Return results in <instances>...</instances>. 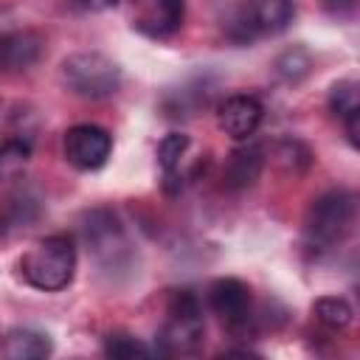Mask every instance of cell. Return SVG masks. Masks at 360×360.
I'll return each instance as SVG.
<instances>
[{"label": "cell", "mask_w": 360, "mask_h": 360, "mask_svg": "<svg viewBox=\"0 0 360 360\" xmlns=\"http://www.w3.org/2000/svg\"><path fill=\"white\" fill-rule=\"evenodd\" d=\"M62 149L70 166L82 172H96L107 163L112 152V135L98 124H76L65 132Z\"/></svg>", "instance_id": "8992f818"}, {"label": "cell", "mask_w": 360, "mask_h": 360, "mask_svg": "<svg viewBox=\"0 0 360 360\" xmlns=\"http://www.w3.org/2000/svg\"><path fill=\"white\" fill-rule=\"evenodd\" d=\"M312 309H315V318L329 329H346L352 323V315H354L352 304L340 295H323V298L315 301Z\"/></svg>", "instance_id": "e0dca14e"}, {"label": "cell", "mask_w": 360, "mask_h": 360, "mask_svg": "<svg viewBox=\"0 0 360 360\" xmlns=\"http://www.w3.org/2000/svg\"><path fill=\"white\" fill-rule=\"evenodd\" d=\"M62 82L70 93L96 101L112 96L121 87V68L98 51H82L62 62Z\"/></svg>", "instance_id": "277c9868"}, {"label": "cell", "mask_w": 360, "mask_h": 360, "mask_svg": "<svg viewBox=\"0 0 360 360\" xmlns=\"http://www.w3.org/2000/svg\"><path fill=\"white\" fill-rule=\"evenodd\" d=\"M45 39L37 31H8L0 37V70L17 73L39 62Z\"/></svg>", "instance_id": "8fae6325"}, {"label": "cell", "mask_w": 360, "mask_h": 360, "mask_svg": "<svg viewBox=\"0 0 360 360\" xmlns=\"http://www.w3.org/2000/svg\"><path fill=\"white\" fill-rule=\"evenodd\" d=\"M262 115H264V107L256 96H248V93H236V96H228L219 107H217V121H219V129L225 135H231L233 141H248L259 124H262Z\"/></svg>", "instance_id": "30bf717a"}, {"label": "cell", "mask_w": 360, "mask_h": 360, "mask_svg": "<svg viewBox=\"0 0 360 360\" xmlns=\"http://www.w3.org/2000/svg\"><path fill=\"white\" fill-rule=\"evenodd\" d=\"M273 155H276V163H278L284 172H292V174H301V172L309 166V160H312L309 149H307L301 141H295V138L278 141Z\"/></svg>", "instance_id": "ac0fdd59"}, {"label": "cell", "mask_w": 360, "mask_h": 360, "mask_svg": "<svg viewBox=\"0 0 360 360\" xmlns=\"http://www.w3.org/2000/svg\"><path fill=\"white\" fill-rule=\"evenodd\" d=\"M87 11H107V8H115L118 0H79Z\"/></svg>", "instance_id": "603a6c76"}, {"label": "cell", "mask_w": 360, "mask_h": 360, "mask_svg": "<svg viewBox=\"0 0 360 360\" xmlns=\"http://www.w3.org/2000/svg\"><path fill=\"white\" fill-rule=\"evenodd\" d=\"M37 217H39V202H37V197H31V194H25V191L11 194V197L3 202V208H0V233L28 228Z\"/></svg>", "instance_id": "5bb4252c"}, {"label": "cell", "mask_w": 360, "mask_h": 360, "mask_svg": "<svg viewBox=\"0 0 360 360\" xmlns=\"http://www.w3.org/2000/svg\"><path fill=\"white\" fill-rule=\"evenodd\" d=\"M262 146L248 143L236 152H231V158L225 160V186L231 188H245L250 183H256L259 172H262Z\"/></svg>", "instance_id": "7c38bea8"}, {"label": "cell", "mask_w": 360, "mask_h": 360, "mask_svg": "<svg viewBox=\"0 0 360 360\" xmlns=\"http://www.w3.org/2000/svg\"><path fill=\"white\" fill-rule=\"evenodd\" d=\"M208 304L219 315V321L233 332L245 335L253 326V298L250 287L239 278H217L208 290Z\"/></svg>", "instance_id": "5b68a950"}, {"label": "cell", "mask_w": 360, "mask_h": 360, "mask_svg": "<svg viewBox=\"0 0 360 360\" xmlns=\"http://www.w3.org/2000/svg\"><path fill=\"white\" fill-rule=\"evenodd\" d=\"M329 107L338 118H343L346 112L352 110H360V101H357V82L346 79V82H338L329 93Z\"/></svg>", "instance_id": "ffe728a7"}, {"label": "cell", "mask_w": 360, "mask_h": 360, "mask_svg": "<svg viewBox=\"0 0 360 360\" xmlns=\"http://www.w3.org/2000/svg\"><path fill=\"white\" fill-rule=\"evenodd\" d=\"M104 352L110 357H124V360H132V357H149L152 349L143 346L138 338L132 335H110L107 343H104Z\"/></svg>", "instance_id": "d6986e66"}, {"label": "cell", "mask_w": 360, "mask_h": 360, "mask_svg": "<svg viewBox=\"0 0 360 360\" xmlns=\"http://www.w3.org/2000/svg\"><path fill=\"white\" fill-rule=\"evenodd\" d=\"M295 14L292 0H250L248 8L239 14L233 25H239V34L233 39H253L259 34H281Z\"/></svg>", "instance_id": "ba28073f"}, {"label": "cell", "mask_w": 360, "mask_h": 360, "mask_svg": "<svg viewBox=\"0 0 360 360\" xmlns=\"http://www.w3.org/2000/svg\"><path fill=\"white\" fill-rule=\"evenodd\" d=\"M205 321L200 298L191 290H177L169 301V318L158 338V352L163 354H194L202 346Z\"/></svg>", "instance_id": "3957f363"}, {"label": "cell", "mask_w": 360, "mask_h": 360, "mask_svg": "<svg viewBox=\"0 0 360 360\" xmlns=\"http://www.w3.org/2000/svg\"><path fill=\"white\" fill-rule=\"evenodd\" d=\"M186 14L183 0H132V25L146 37H172Z\"/></svg>", "instance_id": "9c48e42d"}, {"label": "cell", "mask_w": 360, "mask_h": 360, "mask_svg": "<svg viewBox=\"0 0 360 360\" xmlns=\"http://www.w3.org/2000/svg\"><path fill=\"white\" fill-rule=\"evenodd\" d=\"M188 143L191 141H188L186 132H169L158 143V163H160V169H163V174H166L169 183L177 180V172H180V163H183V158L188 152Z\"/></svg>", "instance_id": "2e32d148"}, {"label": "cell", "mask_w": 360, "mask_h": 360, "mask_svg": "<svg viewBox=\"0 0 360 360\" xmlns=\"http://www.w3.org/2000/svg\"><path fill=\"white\" fill-rule=\"evenodd\" d=\"M31 160V143L25 138H8L0 143V180H17Z\"/></svg>", "instance_id": "9a60e30c"}, {"label": "cell", "mask_w": 360, "mask_h": 360, "mask_svg": "<svg viewBox=\"0 0 360 360\" xmlns=\"http://www.w3.org/2000/svg\"><path fill=\"white\" fill-rule=\"evenodd\" d=\"M82 233L87 239V250L104 264H118L124 256H127V236H124V228L118 222V217L107 208H96L87 214V222L82 225Z\"/></svg>", "instance_id": "52a82bcc"}, {"label": "cell", "mask_w": 360, "mask_h": 360, "mask_svg": "<svg viewBox=\"0 0 360 360\" xmlns=\"http://www.w3.org/2000/svg\"><path fill=\"white\" fill-rule=\"evenodd\" d=\"M343 124H346L349 143H352V146H360V110L346 112V115H343Z\"/></svg>", "instance_id": "7402d4cb"}, {"label": "cell", "mask_w": 360, "mask_h": 360, "mask_svg": "<svg viewBox=\"0 0 360 360\" xmlns=\"http://www.w3.org/2000/svg\"><path fill=\"white\" fill-rule=\"evenodd\" d=\"M357 219V200L352 191L346 188H332L326 194H321L318 200H312L307 219H304V233L307 242L318 250L335 248L340 245Z\"/></svg>", "instance_id": "7a4b0ae2"}, {"label": "cell", "mask_w": 360, "mask_h": 360, "mask_svg": "<svg viewBox=\"0 0 360 360\" xmlns=\"http://www.w3.org/2000/svg\"><path fill=\"white\" fill-rule=\"evenodd\" d=\"M3 349L11 360H39L51 354V340L37 329H11Z\"/></svg>", "instance_id": "4fadbf2b"}, {"label": "cell", "mask_w": 360, "mask_h": 360, "mask_svg": "<svg viewBox=\"0 0 360 360\" xmlns=\"http://www.w3.org/2000/svg\"><path fill=\"white\" fill-rule=\"evenodd\" d=\"M309 56H307V51H301V48H292V51H287V53H281L278 56V73L284 76V79H290V82H298L301 76H307L309 73Z\"/></svg>", "instance_id": "44dd1931"}, {"label": "cell", "mask_w": 360, "mask_h": 360, "mask_svg": "<svg viewBox=\"0 0 360 360\" xmlns=\"http://www.w3.org/2000/svg\"><path fill=\"white\" fill-rule=\"evenodd\" d=\"M20 273L31 287H37L42 292L65 290L76 273L73 239L65 233H53V236L34 242L20 259Z\"/></svg>", "instance_id": "6da1fadb"}]
</instances>
